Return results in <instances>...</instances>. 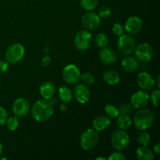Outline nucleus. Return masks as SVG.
I'll return each mask as SVG.
<instances>
[{"mask_svg": "<svg viewBox=\"0 0 160 160\" xmlns=\"http://www.w3.org/2000/svg\"><path fill=\"white\" fill-rule=\"evenodd\" d=\"M53 106L47 99L38 100L33 104L31 112L33 119L38 122H45L52 116Z\"/></svg>", "mask_w": 160, "mask_h": 160, "instance_id": "obj_1", "label": "nucleus"}, {"mask_svg": "<svg viewBox=\"0 0 160 160\" xmlns=\"http://www.w3.org/2000/svg\"><path fill=\"white\" fill-rule=\"evenodd\" d=\"M154 122V114L146 109H139L135 112L132 120V123L138 131H145L151 128Z\"/></svg>", "mask_w": 160, "mask_h": 160, "instance_id": "obj_2", "label": "nucleus"}, {"mask_svg": "<svg viewBox=\"0 0 160 160\" xmlns=\"http://www.w3.org/2000/svg\"><path fill=\"white\" fill-rule=\"evenodd\" d=\"M99 141L98 131L95 129L86 130L82 133L80 138V145L84 150L88 151L95 148L97 146Z\"/></svg>", "mask_w": 160, "mask_h": 160, "instance_id": "obj_3", "label": "nucleus"}, {"mask_svg": "<svg viewBox=\"0 0 160 160\" xmlns=\"http://www.w3.org/2000/svg\"><path fill=\"white\" fill-rule=\"evenodd\" d=\"M25 50L22 45L14 43L9 45L5 54V59L9 64H16L20 62L24 56Z\"/></svg>", "mask_w": 160, "mask_h": 160, "instance_id": "obj_4", "label": "nucleus"}, {"mask_svg": "<svg viewBox=\"0 0 160 160\" xmlns=\"http://www.w3.org/2000/svg\"><path fill=\"white\" fill-rule=\"evenodd\" d=\"M135 48V41L129 34H122L117 42V50L123 56H130Z\"/></svg>", "mask_w": 160, "mask_h": 160, "instance_id": "obj_5", "label": "nucleus"}, {"mask_svg": "<svg viewBox=\"0 0 160 160\" xmlns=\"http://www.w3.org/2000/svg\"><path fill=\"white\" fill-rule=\"evenodd\" d=\"M111 144L117 151L125 150L130 144L129 135L123 130H117L111 135Z\"/></svg>", "mask_w": 160, "mask_h": 160, "instance_id": "obj_6", "label": "nucleus"}, {"mask_svg": "<svg viewBox=\"0 0 160 160\" xmlns=\"http://www.w3.org/2000/svg\"><path fill=\"white\" fill-rule=\"evenodd\" d=\"M63 81L68 84H78L81 81V72L74 64L66 66L62 73Z\"/></svg>", "mask_w": 160, "mask_h": 160, "instance_id": "obj_7", "label": "nucleus"}, {"mask_svg": "<svg viewBox=\"0 0 160 160\" xmlns=\"http://www.w3.org/2000/svg\"><path fill=\"white\" fill-rule=\"evenodd\" d=\"M135 58L141 62H149L153 56V49L148 43H142L134 50Z\"/></svg>", "mask_w": 160, "mask_h": 160, "instance_id": "obj_8", "label": "nucleus"}, {"mask_svg": "<svg viewBox=\"0 0 160 160\" xmlns=\"http://www.w3.org/2000/svg\"><path fill=\"white\" fill-rule=\"evenodd\" d=\"M92 36L88 31H80L76 34L74 38V44L77 48L81 51L87 50L91 46Z\"/></svg>", "mask_w": 160, "mask_h": 160, "instance_id": "obj_9", "label": "nucleus"}, {"mask_svg": "<svg viewBox=\"0 0 160 160\" xmlns=\"http://www.w3.org/2000/svg\"><path fill=\"white\" fill-rule=\"evenodd\" d=\"M100 22H101V20H100L99 16L92 11H88L85 14H84L81 19V23L83 27L88 31L96 30L99 27Z\"/></svg>", "mask_w": 160, "mask_h": 160, "instance_id": "obj_10", "label": "nucleus"}, {"mask_svg": "<svg viewBox=\"0 0 160 160\" xmlns=\"http://www.w3.org/2000/svg\"><path fill=\"white\" fill-rule=\"evenodd\" d=\"M30 111V103L26 98H19L12 104V112L17 117H24Z\"/></svg>", "mask_w": 160, "mask_h": 160, "instance_id": "obj_11", "label": "nucleus"}, {"mask_svg": "<svg viewBox=\"0 0 160 160\" xmlns=\"http://www.w3.org/2000/svg\"><path fill=\"white\" fill-rule=\"evenodd\" d=\"M149 95L147 92L144 91H138L134 94H133L131 97V104L135 109H143L148 106L149 102Z\"/></svg>", "mask_w": 160, "mask_h": 160, "instance_id": "obj_12", "label": "nucleus"}, {"mask_svg": "<svg viewBox=\"0 0 160 160\" xmlns=\"http://www.w3.org/2000/svg\"><path fill=\"white\" fill-rule=\"evenodd\" d=\"M137 83L139 87L145 91L152 90L156 84L154 78L147 72H142L138 75Z\"/></svg>", "mask_w": 160, "mask_h": 160, "instance_id": "obj_13", "label": "nucleus"}, {"mask_svg": "<svg viewBox=\"0 0 160 160\" xmlns=\"http://www.w3.org/2000/svg\"><path fill=\"white\" fill-rule=\"evenodd\" d=\"M143 26L142 20L138 17H131L127 20L124 29L129 34H135L142 30Z\"/></svg>", "mask_w": 160, "mask_h": 160, "instance_id": "obj_14", "label": "nucleus"}, {"mask_svg": "<svg viewBox=\"0 0 160 160\" xmlns=\"http://www.w3.org/2000/svg\"><path fill=\"white\" fill-rule=\"evenodd\" d=\"M74 96L78 102L81 104L88 102L90 99L91 92L88 87L84 84H78L74 88Z\"/></svg>", "mask_w": 160, "mask_h": 160, "instance_id": "obj_15", "label": "nucleus"}, {"mask_svg": "<svg viewBox=\"0 0 160 160\" xmlns=\"http://www.w3.org/2000/svg\"><path fill=\"white\" fill-rule=\"evenodd\" d=\"M99 59L105 65H112L117 61V56L116 52L109 47L102 48L99 52Z\"/></svg>", "mask_w": 160, "mask_h": 160, "instance_id": "obj_16", "label": "nucleus"}, {"mask_svg": "<svg viewBox=\"0 0 160 160\" xmlns=\"http://www.w3.org/2000/svg\"><path fill=\"white\" fill-rule=\"evenodd\" d=\"M40 95L44 98V99H50L54 96L56 93V87L54 84L50 81H45L43 84H41L39 88Z\"/></svg>", "mask_w": 160, "mask_h": 160, "instance_id": "obj_17", "label": "nucleus"}, {"mask_svg": "<svg viewBox=\"0 0 160 160\" xmlns=\"http://www.w3.org/2000/svg\"><path fill=\"white\" fill-rule=\"evenodd\" d=\"M122 68L124 71L128 73H132L138 70L139 67V62L135 57L128 56L123 59L121 62Z\"/></svg>", "mask_w": 160, "mask_h": 160, "instance_id": "obj_18", "label": "nucleus"}, {"mask_svg": "<svg viewBox=\"0 0 160 160\" xmlns=\"http://www.w3.org/2000/svg\"><path fill=\"white\" fill-rule=\"evenodd\" d=\"M110 120L108 117L104 116H99L94 119L93 120V128L97 131H102L107 129L110 125Z\"/></svg>", "mask_w": 160, "mask_h": 160, "instance_id": "obj_19", "label": "nucleus"}, {"mask_svg": "<svg viewBox=\"0 0 160 160\" xmlns=\"http://www.w3.org/2000/svg\"><path fill=\"white\" fill-rule=\"evenodd\" d=\"M103 80L109 85H115L120 82V77L118 72L113 70H109L103 73Z\"/></svg>", "mask_w": 160, "mask_h": 160, "instance_id": "obj_20", "label": "nucleus"}, {"mask_svg": "<svg viewBox=\"0 0 160 160\" xmlns=\"http://www.w3.org/2000/svg\"><path fill=\"white\" fill-rule=\"evenodd\" d=\"M136 157L139 160H152L154 159V154L150 150L147 148V146H141L137 148L136 150Z\"/></svg>", "mask_w": 160, "mask_h": 160, "instance_id": "obj_21", "label": "nucleus"}, {"mask_svg": "<svg viewBox=\"0 0 160 160\" xmlns=\"http://www.w3.org/2000/svg\"><path fill=\"white\" fill-rule=\"evenodd\" d=\"M117 127L118 129L126 131L129 129L132 125V119L129 117V115H119L117 117Z\"/></svg>", "mask_w": 160, "mask_h": 160, "instance_id": "obj_22", "label": "nucleus"}, {"mask_svg": "<svg viewBox=\"0 0 160 160\" xmlns=\"http://www.w3.org/2000/svg\"><path fill=\"white\" fill-rule=\"evenodd\" d=\"M59 96L63 102L68 103L71 102L72 98H73V94H72L70 89L62 86L59 89Z\"/></svg>", "mask_w": 160, "mask_h": 160, "instance_id": "obj_23", "label": "nucleus"}, {"mask_svg": "<svg viewBox=\"0 0 160 160\" xmlns=\"http://www.w3.org/2000/svg\"><path fill=\"white\" fill-rule=\"evenodd\" d=\"M81 7L87 11H92L97 7L98 0H80Z\"/></svg>", "mask_w": 160, "mask_h": 160, "instance_id": "obj_24", "label": "nucleus"}, {"mask_svg": "<svg viewBox=\"0 0 160 160\" xmlns=\"http://www.w3.org/2000/svg\"><path fill=\"white\" fill-rule=\"evenodd\" d=\"M95 45L98 48H104L108 44V37L104 33H99L96 35L95 39Z\"/></svg>", "mask_w": 160, "mask_h": 160, "instance_id": "obj_25", "label": "nucleus"}, {"mask_svg": "<svg viewBox=\"0 0 160 160\" xmlns=\"http://www.w3.org/2000/svg\"><path fill=\"white\" fill-rule=\"evenodd\" d=\"M138 143L141 145V146H147L148 144L150 143L151 141V138H150L149 134L145 131H142V133L138 134Z\"/></svg>", "mask_w": 160, "mask_h": 160, "instance_id": "obj_26", "label": "nucleus"}, {"mask_svg": "<svg viewBox=\"0 0 160 160\" xmlns=\"http://www.w3.org/2000/svg\"><path fill=\"white\" fill-rule=\"evenodd\" d=\"M95 76L90 72H86V73L81 74V81L85 85H91L95 82Z\"/></svg>", "mask_w": 160, "mask_h": 160, "instance_id": "obj_27", "label": "nucleus"}, {"mask_svg": "<svg viewBox=\"0 0 160 160\" xmlns=\"http://www.w3.org/2000/svg\"><path fill=\"white\" fill-rule=\"evenodd\" d=\"M6 126L9 131H14L17 129L19 126V120L17 117H11L6 120Z\"/></svg>", "mask_w": 160, "mask_h": 160, "instance_id": "obj_28", "label": "nucleus"}, {"mask_svg": "<svg viewBox=\"0 0 160 160\" xmlns=\"http://www.w3.org/2000/svg\"><path fill=\"white\" fill-rule=\"evenodd\" d=\"M105 111H106V114L111 118H117L119 116V111L118 108L116 107L115 106L111 104H108L105 106Z\"/></svg>", "mask_w": 160, "mask_h": 160, "instance_id": "obj_29", "label": "nucleus"}, {"mask_svg": "<svg viewBox=\"0 0 160 160\" xmlns=\"http://www.w3.org/2000/svg\"><path fill=\"white\" fill-rule=\"evenodd\" d=\"M119 115H129L132 112V107L128 103H124L118 108Z\"/></svg>", "mask_w": 160, "mask_h": 160, "instance_id": "obj_30", "label": "nucleus"}, {"mask_svg": "<svg viewBox=\"0 0 160 160\" xmlns=\"http://www.w3.org/2000/svg\"><path fill=\"white\" fill-rule=\"evenodd\" d=\"M159 89H156L152 92L151 95H150V99H151L152 103L154 106L158 107L159 106Z\"/></svg>", "mask_w": 160, "mask_h": 160, "instance_id": "obj_31", "label": "nucleus"}, {"mask_svg": "<svg viewBox=\"0 0 160 160\" xmlns=\"http://www.w3.org/2000/svg\"><path fill=\"white\" fill-rule=\"evenodd\" d=\"M111 8L107 6H103L98 9V16L102 18H108L111 15Z\"/></svg>", "mask_w": 160, "mask_h": 160, "instance_id": "obj_32", "label": "nucleus"}, {"mask_svg": "<svg viewBox=\"0 0 160 160\" xmlns=\"http://www.w3.org/2000/svg\"><path fill=\"white\" fill-rule=\"evenodd\" d=\"M8 118H9V114L6 109L0 106V126L6 124Z\"/></svg>", "mask_w": 160, "mask_h": 160, "instance_id": "obj_33", "label": "nucleus"}, {"mask_svg": "<svg viewBox=\"0 0 160 160\" xmlns=\"http://www.w3.org/2000/svg\"><path fill=\"white\" fill-rule=\"evenodd\" d=\"M112 32L114 33V34H116L117 36H121L122 34H123L124 32V27L122 24L119 23H116L115 24H113L112 26Z\"/></svg>", "mask_w": 160, "mask_h": 160, "instance_id": "obj_34", "label": "nucleus"}, {"mask_svg": "<svg viewBox=\"0 0 160 160\" xmlns=\"http://www.w3.org/2000/svg\"><path fill=\"white\" fill-rule=\"evenodd\" d=\"M109 160H126L127 157L125 156L124 154H123L120 152H113L111 154L108 158Z\"/></svg>", "mask_w": 160, "mask_h": 160, "instance_id": "obj_35", "label": "nucleus"}, {"mask_svg": "<svg viewBox=\"0 0 160 160\" xmlns=\"http://www.w3.org/2000/svg\"><path fill=\"white\" fill-rule=\"evenodd\" d=\"M8 67H9V63L6 61L0 59V74L5 73L8 70Z\"/></svg>", "mask_w": 160, "mask_h": 160, "instance_id": "obj_36", "label": "nucleus"}, {"mask_svg": "<svg viewBox=\"0 0 160 160\" xmlns=\"http://www.w3.org/2000/svg\"><path fill=\"white\" fill-rule=\"evenodd\" d=\"M50 63H51V58H50L48 56H45V57L42 59V64L44 66V67H48Z\"/></svg>", "mask_w": 160, "mask_h": 160, "instance_id": "obj_37", "label": "nucleus"}, {"mask_svg": "<svg viewBox=\"0 0 160 160\" xmlns=\"http://www.w3.org/2000/svg\"><path fill=\"white\" fill-rule=\"evenodd\" d=\"M154 152L157 155H159L160 153V144L159 142H157V143L156 144V145H154Z\"/></svg>", "mask_w": 160, "mask_h": 160, "instance_id": "obj_38", "label": "nucleus"}, {"mask_svg": "<svg viewBox=\"0 0 160 160\" xmlns=\"http://www.w3.org/2000/svg\"><path fill=\"white\" fill-rule=\"evenodd\" d=\"M48 101H49V102L51 103V104L53 106H54L55 105H56V103H57V99H56V98H54V96H53L52 98H50V99H48Z\"/></svg>", "mask_w": 160, "mask_h": 160, "instance_id": "obj_39", "label": "nucleus"}, {"mask_svg": "<svg viewBox=\"0 0 160 160\" xmlns=\"http://www.w3.org/2000/svg\"><path fill=\"white\" fill-rule=\"evenodd\" d=\"M156 85H157L158 88H160V83H159V75H157V77H156Z\"/></svg>", "mask_w": 160, "mask_h": 160, "instance_id": "obj_40", "label": "nucleus"}, {"mask_svg": "<svg viewBox=\"0 0 160 160\" xmlns=\"http://www.w3.org/2000/svg\"><path fill=\"white\" fill-rule=\"evenodd\" d=\"M2 150H3V145L2 144V142H0V155H1L2 152Z\"/></svg>", "mask_w": 160, "mask_h": 160, "instance_id": "obj_41", "label": "nucleus"}, {"mask_svg": "<svg viewBox=\"0 0 160 160\" xmlns=\"http://www.w3.org/2000/svg\"><path fill=\"white\" fill-rule=\"evenodd\" d=\"M61 109H62V111H65V110H67V107H66L65 106V105H62V106H61Z\"/></svg>", "mask_w": 160, "mask_h": 160, "instance_id": "obj_42", "label": "nucleus"}, {"mask_svg": "<svg viewBox=\"0 0 160 160\" xmlns=\"http://www.w3.org/2000/svg\"><path fill=\"white\" fill-rule=\"evenodd\" d=\"M95 159H96V160H106V158H104V157H98V158H96Z\"/></svg>", "mask_w": 160, "mask_h": 160, "instance_id": "obj_43", "label": "nucleus"}, {"mask_svg": "<svg viewBox=\"0 0 160 160\" xmlns=\"http://www.w3.org/2000/svg\"><path fill=\"white\" fill-rule=\"evenodd\" d=\"M2 159L6 160V158H5V157H1V158H0V160H2Z\"/></svg>", "mask_w": 160, "mask_h": 160, "instance_id": "obj_44", "label": "nucleus"}]
</instances>
